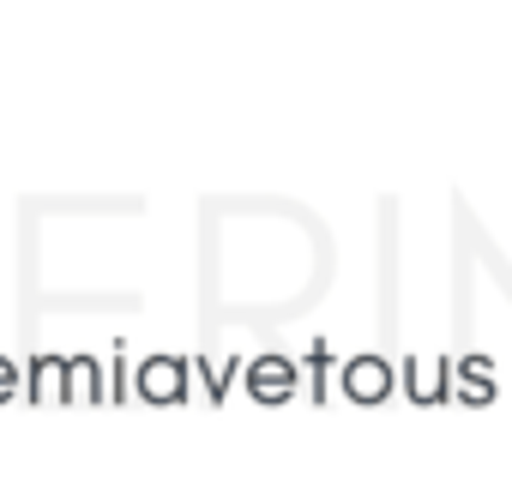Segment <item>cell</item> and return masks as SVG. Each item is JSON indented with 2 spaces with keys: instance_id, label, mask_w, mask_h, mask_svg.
Instances as JSON below:
<instances>
[{
  "instance_id": "cell-5",
  "label": "cell",
  "mask_w": 512,
  "mask_h": 494,
  "mask_svg": "<svg viewBox=\"0 0 512 494\" xmlns=\"http://www.w3.org/2000/svg\"><path fill=\"white\" fill-rule=\"evenodd\" d=\"M398 386H404V398L410 404H440L446 398V362L434 356H404V368H398Z\"/></svg>"
},
{
  "instance_id": "cell-7",
  "label": "cell",
  "mask_w": 512,
  "mask_h": 494,
  "mask_svg": "<svg viewBox=\"0 0 512 494\" xmlns=\"http://www.w3.org/2000/svg\"><path fill=\"white\" fill-rule=\"evenodd\" d=\"M13 398H25V368L0 350V404H13Z\"/></svg>"
},
{
  "instance_id": "cell-3",
  "label": "cell",
  "mask_w": 512,
  "mask_h": 494,
  "mask_svg": "<svg viewBox=\"0 0 512 494\" xmlns=\"http://www.w3.org/2000/svg\"><path fill=\"white\" fill-rule=\"evenodd\" d=\"M338 380H344V398L350 404H386L392 392H398V368L386 362V356H350L344 368H338Z\"/></svg>"
},
{
  "instance_id": "cell-2",
  "label": "cell",
  "mask_w": 512,
  "mask_h": 494,
  "mask_svg": "<svg viewBox=\"0 0 512 494\" xmlns=\"http://www.w3.org/2000/svg\"><path fill=\"white\" fill-rule=\"evenodd\" d=\"M241 386H247V398L253 404H290L296 398V386H302V368L284 356V350H260V356H253L247 368H241Z\"/></svg>"
},
{
  "instance_id": "cell-6",
  "label": "cell",
  "mask_w": 512,
  "mask_h": 494,
  "mask_svg": "<svg viewBox=\"0 0 512 494\" xmlns=\"http://www.w3.org/2000/svg\"><path fill=\"white\" fill-rule=\"evenodd\" d=\"M103 392H109V380H103L97 356H73V368H67V404H103Z\"/></svg>"
},
{
  "instance_id": "cell-4",
  "label": "cell",
  "mask_w": 512,
  "mask_h": 494,
  "mask_svg": "<svg viewBox=\"0 0 512 494\" xmlns=\"http://www.w3.org/2000/svg\"><path fill=\"white\" fill-rule=\"evenodd\" d=\"M67 368H73V356H55V350L31 356V368H25V398H31V404H67Z\"/></svg>"
},
{
  "instance_id": "cell-8",
  "label": "cell",
  "mask_w": 512,
  "mask_h": 494,
  "mask_svg": "<svg viewBox=\"0 0 512 494\" xmlns=\"http://www.w3.org/2000/svg\"><path fill=\"white\" fill-rule=\"evenodd\" d=\"M464 374H470V380H464L458 398H464V404H488V368H482V362H464Z\"/></svg>"
},
{
  "instance_id": "cell-1",
  "label": "cell",
  "mask_w": 512,
  "mask_h": 494,
  "mask_svg": "<svg viewBox=\"0 0 512 494\" xmlns=\"http://www.w3.org/2000/svg\"><path fill=\"white\" fill-rule=\"evenodd\" d=\"M187 386H193V362H187V356L157 350V356H145V362L133 368V398H145V404H157V410L187 404Z\"/></svg>"
},
{
  "instance_id": "cell-9",
  "label": "cell",
  "mask_w": 512,
  "mask_h": 494,
  "mask_svg": "<svg viewBox=\"0 0 512 494\" xmlns=\"http://www.w3.org/2000/svg\"><path fill=\"white\" fill-rule=\"evenodd\" d=\"M109 392H115L109 404H121V392H127V362H115V368H109Z\"/></svg>"
}]
</instances>
